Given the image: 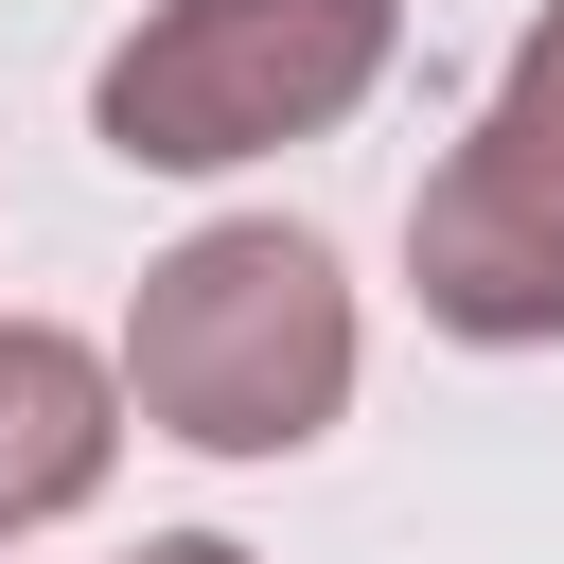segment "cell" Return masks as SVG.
<instances>
[{"mask_svg":"<svg viewBox=\"0 0 564 564\" xmlns=\"http://www.w3.org/2000/svg\"><path fill=\"white\" fill-rule=\"evenodd\" d=\"M123 405L194 458H300L335 405H352V282L317 229L282 212H229V229H176L123 300Z\"/></svg>","mask_w":564,"mask_h":564,"instance_id":"1","label":"cell"},{"mask_svg":"<svg viewBox=\"0 0 564 564\" xmlns=\"http://www.w3.org/2000/svg\"><path fill=\"white\" fill-rule=\"evenodd\" d=\"M388 53H405V0H141V35L88 70V123L123 176H229L352 123Z\"/></svg>","mask_w":564,"mask_h":564,"instance_id":"2","label":"cell"},{"mask_svg":"<svg viewBox=\"0 0 564 564\" xmlns=\"http://www.w3.org/2000/svg\"><path fill=\"white\" fill-rule=\"evenodd\" d=\"M405 282L458 352H546L564 335V0L511 35L458 159L405 194Z\"/></svg>","mask_w":564,"mask_h":564,"instance_id":"3","label":"cell"},{"mask_svg":"<svg viewBox=\"0 0 564 564\" xmlns=\"http://www.w3.org/2000/svg\"><path fill=\"white\" fill-rule=\"evenodd\" d=\"M123 352H88V335H53V317H0V546H35V529H70L88 494H106V458H123Z\"/></svg>","mask_w":564,"mask_h":564,"instance_id":"4","label":"cell"},{"mask_svg":"<svg viewBox=\"0 0 564 564\" xmlns=\"http://www.w3.org/2000/svg\"><path fill=\"white\" fill-rule=\"evenodd\" d=\"M141 564H247V546H229V529H159Z\"/></svg>","mask_w":564,"mask_h":564,"instance_id":"5","label":"cell"}]
</instances>
